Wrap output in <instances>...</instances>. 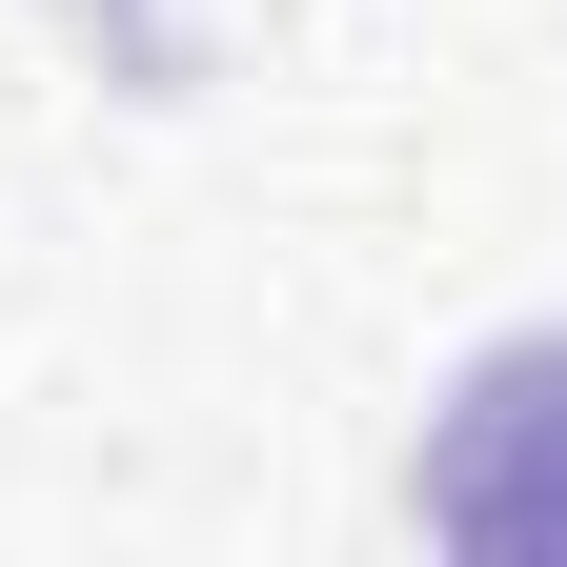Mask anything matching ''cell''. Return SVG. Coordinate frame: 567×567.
Masks as SVG:
<instances>
[{
  "label": "cell",
  "instance_id": "1",
  "mask_svg": "<svg viewBox=\"0 0 567 567\" xmlns=\"http://www.w3.org/2000/svg\"><path fill=\"white\" fill-rule=\"evenodd\" d=\"M425 527H466V547H567V344L466 365L446 446H425Z\"/></svg>",
  "mask_w": 567,
  "mask_h": 567
}]
</instances>
